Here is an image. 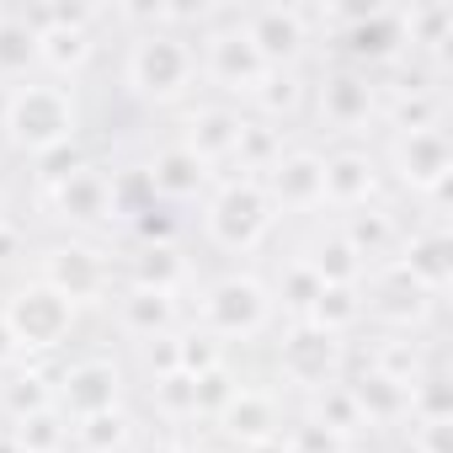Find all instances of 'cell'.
I'll use <instances>...</instances> for the list:
<instances>
[{
	"label": "cell",
	"mask_w": 453,
	"mask_h": 453,
	"mask_svg": "<svg viewBox=\"0 0 453 453\" xmlns=\"http://www.w3.org/2000/svg\"><path fill=\"white\" fill-rule=\"evenodd\" d=\"M6 139L22 150V155H49L59 144L75 139L81 128V112H75V96L65 86H17L12 102H6V118H0Z\"/></svg>",
	"instance_id": "cell-1"
},
{
	"label": "cell",
	"mask_w": 453,
	"mask_h": 453,
	"mask_svg": "<svg viewBox=\"0 0 453 453\" xmlns=\"http://www.w3.org/2000/svg\"><path fill=\"white\" fill-rule=\"evenodd\" d=\"M273 219H278V208H273V197L262 192V181L241 176V181H224V187L208 197L203 230H208V241H213L219 251L246 257V251H257V246L267 241Z\"/></svg>",
	"instance_id": "cell-2"
},
{
	"label": "cell",
	"mask_w": 453,
	"mask_h": 453,
	"mask_svg": "<svg viewBox=\"0 0 453 453\" xmlns=\"http://www.w3.org/2000/svg\"><path fill=\"white\" fill-rule=\"evenodd\" d=\"M197 81V54L181 33L171 27H150L134 38L128 49V86L144 96V102H176L187 96Z\"/></svg>",
	"instance_id": "cell-3"
},
{
	"label": "cell",
	"mask_w": 453,
	"mask_h": 453,
	"mask_svg": "<svg viewBox=\"0 0 453 453\" xmlns=\"http://www.w3.org/2000/svg\"><path fill=\"white\" fill-rule=\"evenodd\" d=\"M0 320H6V331L22 352H54L75 326V304L59 299L49 283H22V288H12Z\"/></svg>",
	"instance_id": "cell-4"
},
{
	"label": "cell",
	"mask_w": 453,
	"mask_h": 453,
	"mask_svg": "<svg viewBox=\"0 0 453 453\" xmlns=\"http://www.w3.org/2000/svg\"><path fill=\"white\" fill-rule=\"evenodd\" d=\"M273 315V294L257 283V278H219L208 294H203V331L219 342V336H230V342H246L267 326Z\"/></svg>",
	"instance_id": "cell-5"
},
{
	"label": "cell",
	"mask_w": 453,
	"mask_h": 453,
	"mask_svg": "<svg viewBox=\"0 0 453 453\" xmlns=\"http://www.w3.org/2000/svg\"><path fill=\"white\" fill-rule=\"evenodd\" d=\"M38 283H49L59 299L70 304H86V299H102L112 273H107V257L86 241H59L38 257Z\"/></svg>",
	"instance_id": "cell-6"
},
{
	"label": "cell",
	"mask_w": 453,
	"mask_h": 453,
	"mask_svg": "<svg viewBox=\"0 0 453 453\" xmlns=\"http://www.w3.org/2000/svg\"><path fill=\"white\" fill-rule=\"evenodd\" d=\"M241 33L251 38V49L262 54L267 70H294V59L310 43V12L299 6H257L241 17Z\"/></svg>",
	"instance_id": "cell-7"
},
{
	"label": "cell",
	"mask_w": 453,
	"mask_h": 453,
	"mask_svg": "<svg viewBox=\"0 0 453 453\" xmlns=\"http://www.w3.org/2000/svg\"><path fill=\"white\" fill-rule=\"evenodd\" d=\"M203 75H208L213 86H224V91H235V96H251V91L262 86L267 65H262V54L251 49V38L241 33V22H230V27H213V33L203 38Z\"/></svg>",
	"instance_id": "cell-8"
},
{
	"label": "cell",
	"mask_w": 453,
	"mask_h": 453,
	"mask_svg": "<svg viewBox=\"0 0 453 453\" xmlns=\"http://www.w3.org/2000/svg\"><path fill=\"white\" fill-rule=\"evenodd\" d=\"M278 368H283L288 384L326 389V384H336V368H342V336H331V331L299 320V326L283 336V347H278Z\"/></svg>",
	"instance_id": "cell-9"
},
{
	"label": "cell",
	"mask_w": 453,
	"mask_h": 453,
	"mask_svg": "<svg viewBox=\"0 0 453 453\" xmlns=\"http://www.w3.org/2000/svg\"><path fill=\"white\" fill-rule=\"evenodd\" d=\"M389 160H395V176L411 192H442L448 176H453V144H448L442 128H411V134H400L395 150H389Z\"/></svg>",
	"instance_id": "cell-10"
},
{
	"label": "cell",
	"mask_w": 453,
	"mask_h": 453,
	"mask_svg": "<svg viewBox=\"0 0 453 453\" xmlns=\"http://www.w3.org/2000/svg\"><path fill=\"white\" fill-rule=\"evenodd\" d=\"M273 208H294V213H310L326 203V155L315 150H288L278 155V165L267 171V187Z\"/></svg>",
	"instance_id": "cell-11"
},
{
	"label": "cell",
	"mask_w": 453,
	"mask_h": 453,
	"mask_svg": "<svg viewBox=\"0 0 453 453\" xmlns=\"http://www.w3.org/2000/svg\"><path fill=\"white\" fill-rule=\"evenodd\" d=\"M118 395H123V373L107 357L70 363L65 379H59V411L75 416V421L81 416H96V411H118Z\"/></svg>",
	"instance_id": "cell-12"
},
{
	"label": "cell",
	"mask_w": 453,
	"mask_h": 453,
	"mask_svg": "<svg viewBox=\"0 0 453 453\" xmlns=\"http://www.w3.org/2000/svg\"><path fill=\"white\" fill-rule=\"evenodd\" d=\"M49 203L70 224H107L112 219V181L96 165H81L75 176H65V181L49 187Z\"/></svg>",
	"instance_id": "cell-13"
},
{
	"label": "cell",
	"mask_w": 453,
	"mask_h": 453,
	"mask_svg": "<svg viewBox=\"0 0 453 453\" xmlns=\"http://www.w3.org/2000/svg\"><path fill=\"white\" fill-rule=\"evenodd\" d=\"M426 299H437V294H448V283H453V241L442 235V230H416L405 246H400V262H395Z\"/></svg>",
	"instance_id": "cell-14"
},
{
	"label": "cell",
	"mask_w": 453,
	"mask_h": 453,
	"mask_svg": "<svg viewBox=\"0 0 453 453\" xmlns=\"http://www.w3.org/2000/svg\"><path fill=\"white\" fill-rule=\"evenodd\" d=\"M241 134H246V118H241L235 107H197V112L187 118L181 150H192L203 165H213V160H235Z\"/></svg>",
	"instance_id": "cell-15"
},
{
	"label": "cell",
	"mask_w": 453,
	"mask_h": 453,
	"mask_svg": "<svg viewBox=\"0 0 453 453\" xmlns=\"http://www.w3.org/2000/svg\"><path fill=\"white\" fill-rule=\"evenodd\" d=\"M347 54L352 59H368V65H384L405 49V27H400V12H347V33H342Z\"/></svg>",
	"instance_id": "cell-16"
},
{
	"label": "cell",
	"mask_w": 453,
	"mask_h": 453,
	"mask_svg": "<svg viewBox=\"0 0 453 453\" xmlns=\"http://www.w3.org/2000/svg\"><path fill=\"white\" fill-rule=\"evenodd\" d=\"M320 123H331V128H357V123H368L373 118V81L363 75V70H331L326 81H320Z\"/></svg>",
	"instance_id": "cell-17"
},
{
	"label": "cell",
	"mask_w": 453,
	"mask_h": 453,
	"mask_svg": "<svg viewBox=\"0 0 453 453\" xmlns=\"http://www.w3.org/2000/svg\"><path fill=\"white\" fill-rule=\"evenodd\" d=\"M219 421H224V432H230L241 448H262V442L278 437V400L267 389H235L230 405L219 411Z\"/></svg>",
	"instance_id": "cell-18"
},
{
	"label": "cell",
	"mask_w": 453,
	"mask_h": 453,
	"mask_svg": "<svg viewBox=\"0 0 453 453\" xmlns=\"http://www.w3.org/2000/svg\"><path fill=\"white\" fill-rule=\"evenodd\" d=\"M379 192V165L363 150H336L326 155V203L336 208H363Z\"/></svg>",
	"instance_id": "cell-19"
},
{
	"label": "cell",
	"mask_w": 453,
	"mask_h": 453,
	"mask_svg": "<svg viewBox=\"0 0 453 453\" xmlns=\"http://www.w3.org/2000/svg\"><path fill=\"white\" fill-rule=\"evenodd\" d=\"M144 181H150V192H155V197H192V192H203L208 165H203L192 150L171 144V150H160V155L144 165Z\"/></svg>",
	"instance_id": "cell-20"
},
{
	"label": "cell",
	"mask_w": 453,
	"mask_h": 453,
	"mask_svg": "<svg viewBox=\"0 0 453 453\" xmlns=\"http://www.w3.org/2000/svg\"><path fill=\"white\" fill-rule=\"evenodd\" d=\"M426 294L400 273V267H384L379 278H373V299H363V310H373V315H384L389 326H416L421 315H426Z\"/></svg>",
	"instance_id": "cell-21"
},
{
	"label": "cell",
	"mask_w": 453,
	"mask_h": 453,
	"mask_svg": "<svg viewBox=\"0 0 453 453\" xmlns=\"http://www.w3.org/2000/svg\"><path fill=\"white\" fill-rule=\"evenodd\" d=\"M118 320L128 336H144V342H160L171 336L176 326V294H155V288H128L118 299Z\"/></svg>",
	"instance_id": "cell-22"
},
{
	"label": "cell",
	"mask_w": 453,
	"mask_h": 453,
	"mask_svg": "<svg viewBox=\"0 0 453 453\" xmlns=\"http://www.w3.org/2000/svg\"><path fill=\"white\" fill-rule=\"evenodd\" d=\"M347 395H352V405H357L363 421H395V416H405V384L389 379V373H379V368H368L357 384H347Z\"/></svg>",
	"instance_id": "cell-23"
},
{
	"label": "cell",
	"mask_w": 453,
	"mask_h": 453,
	"mask_svg": "<svg viewBox=\"0 0 453 453\" xmlns=\"http://www.w3.org/2000/svg\"><path fill=\"white\" fill-rule=\"evenodd\" d=\"M38 65V33L27 17L0 12V81H17Z\"/></svg>",
	"instance_id": "cell-24"
},
{
	"label": "cell",
	"mask_w": 453,
	"mask_h": 453,
	"mask_svg": "<svg viewBox=\"0 0 453 453\" xmlns=\"http://www.w3.org/2000/svg\"><path fill=\"white\" fill-rule=\"evenodd\" d=\"M12 442H17L22 453H65V442H70V416H65L59 405H43V411H33V416L17 421Z\"/></svg>",
	"instance_id": "cell-25"
},
{
	"label": "cell",
	"mask_w": 453,
	"mask_h": 453,
	"mask_svg": "<svg viewBox=\"0 0 453 453\" xmlns=\"http://www.w3.org/2000/svg\"><path fill=\"white\" fill-rule=\"evenodd\" d=\"M187 278V262L176 257L171 241L160 246H139L134 257V288H155V294H176V283Z\"/></svg>",
	"instance_id": "cell-26"
},
{
	"label": "cell",
	"mask_w": 453,
	"mask_h": 453,
	"mask_svg": "<svg viewBox=\"0 0 453 453\" xmlns=\"http://www.w3.org/2000/svg\"><path fill=\"white\" fill-rule=\"evenodd\" d=\"M304 320L320 326V331H331V336H342L347 326H357V320H363V294H357V283H326L320 299H315V310H310Z\"/></svg>",
	"instance_id": "cell-27"
},
{
	"label": "cell",
	"mask_w": 453,
	"mask_h": 453,
	"mask_svg": "<svg viewBox=\"0 0 453 453\" xmlns=\"http://www.w3.org/2000/svg\"><path fill=\"white\" fill-rule=\"evenodd\" d=\"M400 27L411 43H421L426 54H442L448 49V33H453V6H416V12H400Z\"/></svg>",
	"instance_id": "cell-28"
},
{
	"label": "cell",
	"mask_w": 453,
	"mask_h": 453,
	"mask_svg": "<svg viewBox=\"0 0 453 453\" xmlns=\"http://www.w3.org/2000/svg\"><path fill=\"white\" fill-rule=\"evenodd\" d=\"M405 416L411 421H453V389L448 379H411L405 384Z\"/></svg>",
	"instance_id": "cell-29"
},
{
	"label": "cell",
	"mask_w": 453,
	"mask_h": 453,
	"mask_svg": "<svg viewBox=\"0 0 453 453\" xmlns=\"http://www.w3.org/2000/svg\"><path fill=\"white\" fill-rule=\"evenodd\" d=\"M75 442L86 453H118L128 442V416L123 411H96V416H81L75 421Z\"/></svg>",
	"instance_id": "cell-30"
},
{
	"label": "cell",
	"mask_w": 453,
	"mask_h": 453,
	"mask_svg": "<svg viewBox=\"0 0 453 453\" xmlns=\"http://www.w3.org/2000/svg\"><path fill=\"white\" fill-rule=\"evenodd\" d=\"M342 241L357 251V262H368V257H384L389 251V241H395V224L373 208V213H352L347 219V230H342Z\"/></svg>",
	"instance_id": "cell-31"
},
{
	"label": "cell",
	"mask_w": 453,
	"mask_h": 453,
	"mask_svg": "<svg viewBox=\"0 0 453 453\" xmlns=\"http://www.w3.org/2000/svg\"><path fill=\"white\" fill-rule=\"evenodd\" d=\"M304 262L315 267V278H320V283H357V273H363L357 251H352L342 235H326V241L315 246V257H304Z\"/></svg>",
	"instance_id": "cell-32"
},
{
	"label": "cell",
	"mask_w": 453,
	"mask_h": 453,
	"mask_svg": "<svg viewBox=\"0 0 453 453\" xmlns=\"http://www.w3.org/2000/svg\"><path fill=\"white\" fill-rule=\"evenodd\" d=\"M155 405H160V416H197V384H192V373H181V368H171V373H160L155 379Z\"/></svg>",
	"instance_id": "cell-33"
},
{
	"label": "cell",
	"mask_w": 453,
	"mask_h": 453,
	"mask_svg": "<svg viewBox=\"0 0 453 453\" xmlns=\"http://www.w3.org/2000/svg\"><path fill=\"white\" fill-rule=\"evenodd\" d=\"M320 278H315V267L310 262H288L283 267V283H278V299L288 304V310H299V315H310L315 310V299H320Z\"/></svg>",
	"instance_id": "cell-34"
},
{
	"label": "cell",
	"mask_w": 453,
	"mask_h": 453,
	"mask_svg": "<svg viewBox=\"0 0 453 453\" xmlns=\"http://www.w3.org/2000/svg\"><path fill=\"white\" fill-rule=\"evenodd\" d=\"M241 171H273L278 165V155H283V144H278V134L273 128H262V123H246V134H241Z\"/></svg>",
	"instance_id": "cell-35"
},
{
	"label": "cell",
	"mask_w": 453,
	"mask_h": 453,
	"mask_svg": "<svg viewBox=\"0 0 453 453\" xmlns=\"http://www.w3.org/2000/svg\"><path fill=\"white\" fill-rule=\"evenodd\" d=\"M395 128H400V134H411V128H437V96H432L426 86L400 91V102H395Z\"/></svg>",
	"instance_id": "cell-36"
},
{
	"label": "cell",
	"mask_w": 453,
	"mask_h": 453,
	"mask_svg": "<svg viewBox=\"0 0 453 453\" xmlns=\"http://www.w3.org/2000/svg\"><path fill=\"white\" fill-rule=\"evenodd\" d=\"M251 102H262L273 118H278V112H294V107H299V81H294V70H267L262 86L251 91Z\"/></svg>",
	"instance_id": "cell-37"
},
{
	"label": "cell",
	"mask_w": 453,
	"mask_h": 453,
	"mask_svg": "<svg viewBox=\"0 0 453 453\" xmlns=\"http://www.w3.org/2000/svg\"><path fill=\"white\" fill-rule=\"evenodd\" d=\"M320 421H326V432H336V437H347V432L363 426V416H357L347 384H326V395H320Z\"/></svg>",
	"instance_id": "cell-38"
},
{
	"label": "cell",
	"mask_w": 453,
	"mask_h": 453,
	"mask_svg": "<svg viewBox=\"0 0 453 453\" xmlns=\"http://www.w3.org/2000/svg\"><path fill=\"white\" fill-rule=\"evenodd\" d=\"M176 368L181 373H208V368H219V342L208 336V331H187L181 342H176Z\"/></svg>",
	"instance_id": "cell-39"
},
{
	"label": "cell",
	"mask_w": 453,
	"mask_h": 453,
	"mask_svg": "<svg viewBox=\"0 0 453 453\" xmlns=\"http://www.w3.org/2000/svg\"><path fill=\"white\" fill-rule=\"evenodd\" d=\"M43 405H54V395H49V384L38 379V373H17L12 384H6V411L22 421V416H33V411H43Z\"/></svg>",
	"instance_id": "cell-40"
},
{
	"label": "cell",
	"mask_w": 453,
	"mask_h": 453,
	"mask_svg": "<svg viewBox=\"0 0 453 453\" xmlns=\"http://www.w3.org/2000/svg\"><path fill=\"white\" fill-rule=\"evenodd\" d=\"M192 384H197V416H203V411H213V416H219L224 405H230V395L241 389V384L230 379V368H224V363H219V368H208V373H197Z\"/></svg>",
	"instance_id": "cell-41"
},
{
	"label": "cell",
	"mask_w": 453,
	"mask_h": 453,
	"mask_svg": "<svg viewBox=\"0 0 453 453\" xmlns=\"http://www.w3.org/2000/svg\"><path fill=\"white\" fill-rule=\"evenodd\" d=\"M86 165V155H81V144L70 139V144H59V150H49V155H38V176L54 187V181H65V176H75Z\"/></svg>",
	"instance_id": "cell-42"
},
{
	"label": "cell",
	"mask_w": 453,
	"mask_h": 453,
	"mask_svg": "<svg viewBox=\"0 0 453 453\" xmlns=\"http://www.w3.org/2000/svg\"><path fill=\"white\" fill-rule=\"evenodd\" d=\"M411 453H453V426L448 421H416Z\"/></svg>",
	"instance_id": "cell-43"
},
{
	"label": "cell",
	"mask_w": 453,
	"mask_h": 453,
	"mask_svg": "<svg viewBox=\"0 0 453 453\" xmlns=\"http://www.w3.org/2000/svg\"><path fill=\"white\" fill-rule=\"evenodd\" d=\"M288 453H342V437L310 421V426H299V432H294V442H288Z\"/></svg>",
	"instance_id": "cell-44"
},
{
	"label": "cell",
	"mask_w": 453,
	"mask_h": 453,
	"mask_svg": "<svg viewBox=\"0 0 453 453\" xmlns=\"http://www.w3.org/2000/svg\"><path fill=\"white\" fill-rule=\"evenodd\" d=\"M17 357H22V347L12 342V331H6V320H0V368H12Z\"/></svg>",
	"instance_id": "cell-45"
},
{
	"label": "cell",
	"mask_w": 453,
	"mask_h": 453,
	"mask_svg": "<svg viewBox=\"0 0 453 453\" xmlns=\"http://www.w3.org/2000/svg\"><path fill=\"white\" fill-rule=\"evenodd\" d=\"M134 453H176V442H139Z\"/></svg>",
	"instance_id": "cell-46"
},
{
	"label": "cell",
	"mask_w": 453,
	"mask_h": 453,
	"mask_svg": "<svg viewBox=\"0 0 453 453\" xmlns=\"http://www.w3.org/2000/svg\"><path fill=\"white\" fill-rule=\"evenodd\" d=\"M0 230H6V197H0Z\"/></svg>",
	"instance_id": "cell-47"
}]
</instances>
